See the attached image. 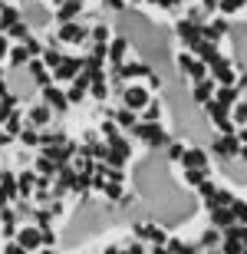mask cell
Returning a JSON list of instances; mask_svg holds the SVG:
<instances>
[{
    "label": "cell",
    "mask_w": 247,
    "mask_h": 254,
    "mask_svg": "<svg viewBox=\"0 0 247 254\" xmlns=\"http://www.w3.org/2000/svg\"><path fill=\"white\" fill-rule=\"evenodd\" d=\"M214 152H218L221 159H228V162H231V159H234V155L241 152V139L234 135V132H231V135H221V139L214 142Z\"/></svg>",
    "instance_id": "277c9868"
},
{
    "label": "cell",
    "mask_w": 247,
    "mask_h": 254,
    "mask_svg": "<svg viewBox=\"0 0 247 254\" xmlns=\"http://www.w3.org/2000/svg\"><path fill=\"white\" fill-rule=\"evenodd\" d=\"M20 191H23V195L33 191V172H23V175H20Z\"/></svg>",
    "instance_id": "e0dca14e"
},
{
    "label": "cell",
    "mask_w": 247,
    "mask_h": 254,
    "mask_svg": "<svg viewBox=\"0 0 247 254\" xmlns=\"http://www.w3.org/2000/svg\"><path fill=\"white\" fill-rule=\"evenodd\" d=\"M17 245L23 248V251H40V245H43V235H40V228H20L17 235Z\"/></svg>",
    "instance_id": "3957f363"
},
{
    "label": "cell",
    "mask_w": 247,
    "mask_h": 254,
    "mask_svg": "<svg viewBox=\"0 0 247 254\" xmlns=\"http://www.w3.org/2000/svg\"><path fill=\"white\" fill-rule=\"evenodd\" d=\"M122 103H125L129 113H142L145 106L152 103V93H148V86H142V83H129L125 93H122Z\"/></svg>",
    "instance_id": "6da1fadb"
},
{
    "label": "cell",
    "mask_w": 247,
    "mask_h": 254,
    "mask_svg": "<svg viewBox=\"0 0 247 254\" xmlns=\"http://www.w3.org/2000/svg\"><path fill=\"white\" fill-rule=\"evenodd\" d=\"M241 3H244V0H221V10H224V13H234Z\"/></svg>",
    "instance_id": "d6986e66"
},
{
    "label": "cell",
    "mask_w": 247,
    "mask_h": 254,
    "mask_svg": "<svg viewBox=\"0 0 247 254\" xmlns=\"http://www.w3.org/2000/svg\"><path fill=\"white\" fill-rule=\"evenodd\" d=\"M10 63L17 66V69H20L23 63H30V53H27V47H13V50H10Z\"/></svg>",
    "instance_id": "9a60e30c"
},
{
    "label": "cell",
    "mask_w": 247,
    "mask_h": 254,
    "mask_svg": "<svg viewBox=\"0 0 247 254\" xmlns=\"http://www.w3.org/2000/svg\"><path fill=\"white\" fill-rule=\"evenodd\" d=\"M23 13H30V27H47V10L40 7V3H27L23 7Z\"/></svg>",
    "instance_id": "8992f818"
},
{
    "label": "cell",
    "mask_w": 247,
    "mask_h": 254,
    "mask_svg": "<svg viewBox=\"0 0 247 254\" xmlns=\"http://www.w3.org/2000/svg\"><path fill=\"white\" fill-rule=\"evenodd\" d=\"M211 221H214V228H234L231 208H211Z\"/></svg>",
    "instance_id": "52a82bcc"
},
{
    "label": "cell",
    "mask_w": 247,
    "mask_h": 254,
    "mask_svg": "<svg viewBox=\"0 0 247 254\" xmlns=\"http://www.w3.org/2000/svg\"><path fill=\"white\" fill-rule=\"evenodd\" d=\"M37 169H40V172H53V162H49V159H40Z\"/></svg>",
    "instance_id": "44dd1931"
},
{
    "label": "cell",
    "mask_w": 247,
    "mask_h": 254,
    "mask_svg": "<svg viewBox=\"0 0 247 254\" xmlns=\"http://www.w3.org/2000/svg\"><path fill=\"white\" fill-rule=\"evenodd\" d=\"M211 96H214V83H211V79H201V83L195 86V103H204V106H208Z\"/></svg>",
    "instance_id": "9c48e42d"
},
{
    "label": "cell",
    "mask_w": 247,
    "mask_h": 254,
    "mask_svg": "<svg viewBox=\"0 0 247 254\" xmlns=\"http://www.w3.org/2000/svg\"><path fill=\"white\" fill-rule=\"evenodd\" d=\"M211 83H218V86H234V83H238V69H234L228 60L214 57V63H211Z\"/></svg>",
    "instance_id": "7a4b0ae2"
},
{
    "label": "cell",
    "mask_w": 247,
    "mask_h": 254,
    "mask_svg": "<svg viewBox=\"0 0 247 254\" xmlns=\"http://www.w3.org/2000/svg\"><path fill=\"white\" fill-rule=\"evenodd\" d=\"M59 37H63V40H69V43H79V40L86 37V30H83V27H76V23H63Z\"/></svg>",
    "instance_id": "30bf717a"
},
{
    "label": "cell",
    "mask_w": 247,
    "mask_h": 254,
    "mask_svg": "<svg viewBox=\"0 0 247 254\" xmlns=\"http://www.w3.org/2000/svg\"><path fill=\"white\" fill-rule=\"evenodd\" d=\"M7 53H10V37H7V33H0V60L7 57Z\"/></svg>",
    "instance_id": "ffe728a7"
},
{
    "label": "cell",
    "mask_w": 247,
    "mask_h": 254,
    "mask_svg": "<svg viewBox=\"0 0 247 254\" xmlns=\"http://www.w3.org/2000/svg\"><path fill=\"white\" fill-rule=\"evenodd\" d=\"M76 69H79L76 60H63V63L53 69V79H73V76H76Z\"/></svg>",
    "instance_id": "ba28073f"
},
{
    "label": "cell",
    "mask_w": 247,
    "mask_h": 254,
    "mask_svg": "<svg viewBox=\"0 0 247 254\" xmlns=\"http://www.w3.org/2000/svg\"><path fill=\"white\" fill-rule=\"evenodd\" d=\"M231 218H234V225H247V201H234L231 205Z\"/></svg>",
    "instance_id": "4fadbf2b"
},
{
    "label": "cell",
    "mask_w": 247,
    "mask_h": 254,
    "mask_svg": "<svg viewBox=\"0 0 247 254\" xmlns=\"http://www.w3.org/2000/svg\"><path fill=\"white\" fill-rule=\"evenodd\" d=\"M142 113H145V123H155V119L162 116V106H158V103H148V106L142 109Z\"/></svg>",
    "instance_id": "2e32d148"
},
{
    "label": "cell",
    "mask_w": 247,
    "mask_h": 254,
    "mask_svg": "<svg viewBox=\"0 0 247 254\" xmlns=\"http://www.w3.org/2000/svg\"><path fill=\"white\" fill-rule=\"evenodd\" d=\"M181 165H185V169H208V152L204 149H185L181 152Z\"/></svg>",
    "instance_id": "5b68a950"
},
{
    "label": "cell",
    "mask_w": 247,
    "mask_h": 254,
    "mask_svg": "<svg viewBox=\"0 0 247 254\" xmlns=\"http://www.w3.org/2000/svg\"><path fill=\"white\" fill-rule=\"evenodd\" d=\"M119 123H122L125 129H129V126H135V113H129V109H122V113H119Z\"/></svg>",
    "instance_id": "ac0fdd59"
},
{
    "label": "cell",
    "mask_w": 247,
    "mask_h": 254,
    "mask_svg": "<svg viewBox=\"0 0 247 254\" xmlns=\"http://www.w3.org/2000/svg\"><path fill=\"white\" fill-rule=\"evenodd\" d=\"M125 50H129V40H112V47L105 50V53H109V57H112V63H122Z\"/></svg>",
    "instance_id": "8fae6325"
},
{
    "label": "cell",
    "mask_w": 247,
    "mask_h": 254,
    "mask_svg": "<svg viewBox=\"0 0 247 254\" xmlns=\"http://www.w3.org/2000/svg\"><path fill=\"white\" fill-rule=\"evenodd\" d=\"M30 123L33 126H47L49 123V106H37V109L30 113Z\"/></svg>",
    "instance_id": "5bb4252c"
},
{
    "label": "cell",
    "mask_w": 247,
    "mask_h": 254,
    "mask_svg": "<svg viewBox=\"0 0 247 254\" xmlns=\"http://www.w3.org/2000/svg\"><path fill=\"white\" fill-rule=\"evenodd\" d=\"M152 254H171V251H168V248H162V245H155V248H152Z\"/></svg>",
    "instance_id": "7402d4cb"
},
{
    "label": "cell",
    "mask_w": 247,
    "mask_h": 254,
    "mask_svg": "<svg viewBox=\"0 0 247 254\" xmlns=\"http://www.w3.org/2000/svg\"><path fill=\"white\" fill-rule=\"evenodd\" d=\"M47 106H56V109H63V106H66V96L59 93V89H53V86H47Z\"/></svg>",
    "instance_id": "7c38bea8"
}]
</instances>
